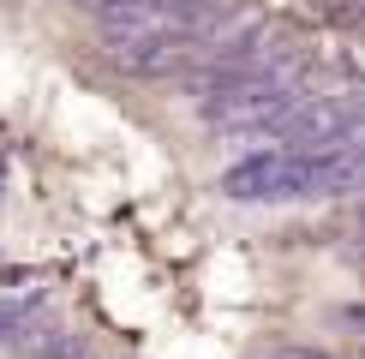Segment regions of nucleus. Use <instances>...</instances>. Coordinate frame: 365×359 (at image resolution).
<instances>
[{
    "label": "nucleus",
    "mask_w": 365,
    "mask_h": 359,
    "mask_svg": "<svg viewBox=\"0 0 365 359\" xmlns=\"http://www.w3.org/2000/svg\"><path fill=\"white\" fill-rule=\"evenodd\" d=\"M324 168L329 156L317 150H246L240 162L222 168V198L234 204H294V198H317L324 192Z\"/></svg>",
    "instance_id": "1"
},
{
    "label": "nucleus",
    "mask_w": 365,
    "mask_h": 359,
    "mask_svg": "<svg viewBox=\"0 0 365 359\" xmlns=\"http://www.w3.org/2000/svg\"><path fill=\"white\" fill-rule=\"evenodd\" d=\"M336 323H341V329H354V335L365 341V299H354V306H341V311H336Z\"/></svg>",
    "instance_id": "2"
},
{
    "label": "nucleus",
    "mask_w": 365,
    "mask_h": 359,
    "mask_svg": "<svg viewBox=\"0 0 365 359\" xmlns=\"http://www.w3.org/2000/svg\"><path fill=\"white\" fill-rule=\"evenodd\" d=\"M257 359H336V353H324V348H306V341H299V348H269V353H257Z\"/></svg>",
    "instance_id": "3"
},
{
    "label": "nucleus",
    "mask_w": 365,
    "mask_h": 359,
    "mask_svg": "<svg viewBox=\"0 0 365 359\" xmlns=\"http://www.w3.org/2000/svg\"><path fill=\"white\" fill-rule=\"evenodd\" d=\"M354 246H365V198H359V209H354Z\"/></svg>",
    "instance_id": "4"
}]
</instances>
